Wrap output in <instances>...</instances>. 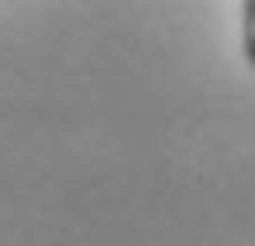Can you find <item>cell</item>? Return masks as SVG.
Segmentation results:
<instances>
[{"label":"cell","mask_w":255,"mask_h":246,"mask_svg":"<svg viewBox=\"0 0 255 246\" xmlns=\"http://www.w3.org/2000/svg\"><path fill=\"white\" fill-rule=\"evenodd\" d=\"M246 57L255 66V0H246Z\"/></svg>","instance_id":"1"}]
</instances>
